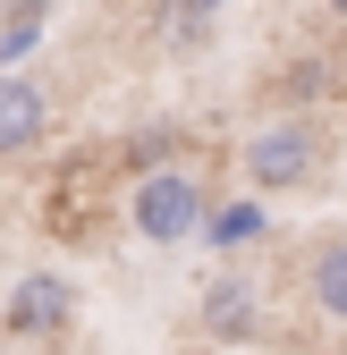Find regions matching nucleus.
Segmentation results:
<instances>
[{
  "mask_svg": "<svg viewBox=\"0 0 347 355\" xmlns=\"http://www.w3.org/2000/svg\"><path fill=\"white\" fill-rule=\"evenodd\" d=\"M237 161H246V187L254 195H296V187L322 178L330 136H322V119H271V127H254V136L237 144Z\"/></svg>",
  "mask_w": 347,
  "mask_h": 355,
  "instance_id": "nucleus-1",
  "label": "nucleus"
},
{
  "mask_svg": "<svg viewBox=\"0 0 347 355\" xmlns=\"http://www.w3.org/2000/svg\"><path fill=\"white\" fill-rule=\"evenodd\" d=\"M203 178L195 169H144L136 187H127V220H136V237H153V245H187L195 229H203Z\"/></svg>",
  "mask_w": 347,
  "mask_h": 355,
  "instance_id": "nucleus-2",
  "label": "nucleus"
},
{
  "mask_svg": "<svg viewBox=\"0 0 347 355\" xmlns=\"http://www.w3.org/2000/svg\"><path fill=\"white\" fill-rule=\"evenodd\" d=\"M195 322H203V338H212V347H254V338H263V296H254V279L221 271V279H203Z\"/></svg>",
  "mask_w": 347,
  "mask_h": 355,
  "instance_id": "nucleus-3",
  "label": "nucleus"
},
{
  "mask_svg": "<svg viewBox=\"0 0 347 355\" xmlns=\"http://www.w3.org/2000/svg\"><path fill=\"white\" fill-rule=\"evenodd\" d=\"M9 338H51V330H68L76 322V288L60 279V271H26L17 288H9Z\"/></svg>",
  "mask_w": 347,
  "mask_h": 355,
  "instance_id": "nucleus-4",
  "label": "nucleus"
},
{
  "mask_svg": "<svg viewBox=\"0 0 347 355\" xmlns=\"http://www.w3.org/2000/svg\"><path fill=\"white\" fill-rule=\"evenodd\" d=\"M42 136H51V94H42L34 76H0V161H17V153H34Z\"/></svg>",
  "mask_w": 347,
  "mask_h": 355,
  "instance_id": "nucleus-5",
  "label": "nucleus"
},
{
  "mask_svg": "<svg viewBox=\"0 0 347 355\" xmlns=\"http://www.w3.org/2000/svg\"><path fill=\"white\" fill-rule=\"evenodd\" d=\"M305 304H314L322 322L347 330V229L314 237V254H305Z\"/></svg>",
  "mask_w": 347,
  "mask_h": 355,
  "instance_id": "nucleus-6",
  "label": "nucleus"
},
{
  "mask_svg": "<svg viewBox=\"0 0 347 355\" xmlns=\"http://www.w3.org/2000/svg\"><path fill=\"white\" fill-rule=\"evenodd\" d=\"M0 9H9V42H26L42 17H51V0H0Z\"/></svg>",
  "mask_w": 347,
  "mask_h": 355,
  "instance_id": "nucleus-7",
  "label": "nucleus"
},
{
  "mask_svg": "<svg viewBox=\"0 0 347 355\" xmlns=\"http://www.w3.org/2000/svg\"><path fill=\"white\" fill-rule=\"evenodd\" d=\"M221 237H263V211H254V203H237V220H221Z\"/></svg>",
  "mask_w": 347,
  "mask_h": 355,
  "instance_id": "nucleus-8",
  "label": "nucleus"
},
{
  "mask_svg": "<svg viewBox=\"0 0 347 355\" xmlns=\"http://www.w3.org/2000/svg\"><path fill=\"white\" fill-rule=\"evenodd\" d=\"M330 9H339V17H347V0H330Z\"/></svg>",
  "mask_w": 347,
  "mask_h": 355,
  "instance_id": "nucleus-9",
  "label": "nucleus"
}]
</instances>
